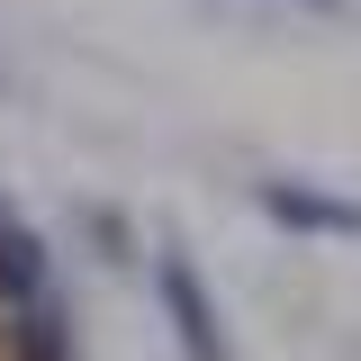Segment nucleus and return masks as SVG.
<instances>
[{
    "mask_svg": "<svg viewBox=\"0 0 361 361\" xmlns=\"http://www.w3.org/2000/svg\"><path fill=\"white\" fill-rule=\"evenodd\" d=\"M154 298H163V325H172L180 361H235V343H226V325H217V298H208V280H199V262L180 244L154 253Z\"/></svg>",
    "mask_w": 361,
    "mask_h": 361,
    "instance_id": "f257e3e1",
    "label": "nucleus"
},
{
    "mask_svg": "<svg viewBox=\"0 0 361 361\" xmlns=\"http://www.w3.org/2000/svg\"><path fill=\"white\" fill-rule=\"evenodd\" d=\"M253 199H262V217L289 226V235H353L361 244V199H343V190H316V180H253Z\"/></svg>",
    "mask_w": 361,
    "mask_h": 361,
    "instance_id": "f03ea898",
    "label": "nucleus"
},
{
    "mask_svg": "<svg viewBox=\"0 0 361 361\" xmlns=\"http://www.w3.org/2000/svg\"><path fill=\"white\" fill-rule=\"evenodd\" d=\"M37 298H54V253H45L37 226H9V217H0V316H9V307H37Z\"/></svg>",
    "mask_w": 361,
    "mask_h": 361,
    "instance_id": "7ed1b4c3",
    "label": "nucleus"
},
{
    "mask_svg": "<svg viewBox=\"0 0 361 361\" xmlns=\"http://www.w3.org/2000/svg\"><path fill=\"white\" fill-rule=\"evenodd\" d=\"M0 353L9 361H73V316H63V298L9 307L0 316Z\"/></svg>",
    "mask_w": 361,
    "mask_h": 361,
    "instance_id": "20e7f679",
    "label": "nucleus"
},
{
    "mask_svg": "<svg viewBox=\"0 0 361 361\" xmlns=\"http://www.w3.org/2000/svg\"><path fill=\"white\" fill-rule=\"evenodd\" d=\"M298 9H334V0H298Z\"/></svg>",
    "mask_w": 361,
    "mask_h": 361,
    "instance_id": "39448f33",
    "label": "nucleus"
}]
</instances>
